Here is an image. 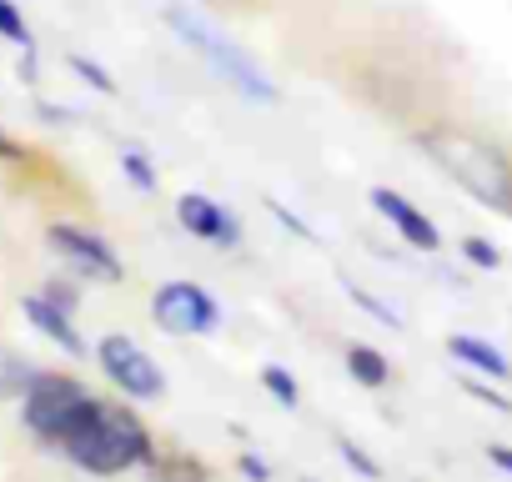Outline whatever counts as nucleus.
<instances>
[{
    "label": "nucleus",
    "instance_id": "1",
    "mask_svg": "<svg viewBox=\"0 0 512 482\" xmlns=\"http://www.w3.org/2000/svg\"><path fill=\"white\" fill-rule=\"evenodd\" d=\"M412 141L457 191H467L487 211L512 216V156L497 141H487L477 131H462V126H447V121L417 126Z\"/></svg>",
    "mask_w": 512,
    "mask_h": 482
},
{
    "label": "nucleus",
    "instance_id": "2",
    "mask_svg": "<svg viewBox=\"0 0 512 482\" xmlns=\"http://www.w3.org/2000/svg\"><path fill=\"white\" fill-rule=\"evenodd\" d=\"M61 452L81 467V472H96V477H116V472H131V467H146L151 452H156V437L151 427L121 407V402H91L86 417L66 432Z\"/></svg>",
    "mask_w": 512,
    "mask_h": 482
},
{
    "label": "nucleus",
    "instance_id": "3",
    "mask_svg": "<svg viewBox=\"0 0 512 482\" xmlns=\"http://www.w3.org/2000/svg\"><path fill=\"white\" fill-rule=\"evenodd\" d=\"M166 26H171V31H176V36H181V41L236 91V96H246V101H256V106H272V101L282 96L277 81L262 71V61H256L251 51H241V46H236L226 31H216L211 21H201L196 11L171 6V11H166Z\"/></svg>",
    "mask_w": 512,
    "mask_h": 482
},
{
    "label": "nucleus",
    "instance_id": "4",
    "mask_svg": "<svg viewBox=\"0 0 512 482\" xmlns=\"http://www.w3.org/2000/svg\"><path fill=\"white\" fill-rule=\"evenodd\" d=\"M91 402H96V392H86L76 377H66V372H36V382L21 397V417H26V427L46 447H61L66 432L86 417Z\"/></svg>",
    "mask_w": 512,
    "mask_h": 482
},
{
    "label": "nucleus",
    "instance_id": "5",
    "mask_svg": "<svg viewBox=\"0 0 512 482\" xmlns=\"http://www.w3.org/2000/svg\"><path fill=\"white\" fill-rule=\"evenodd\" d=\"M96 362H101L106 382H111L121 397H131V402H156V397L166 392L161 362H156L136 337H126V332L101 337V342H96Z\"/></svg>",
    "mask_w": 512,
    "mask_h": 482
},
{
    "label": "nucleus",
    "instance_id": "6",
    "mask_svg": "<svg viewBox=\"0 0 512 482\" xmlns=\"http://www.w3.org/2000/svg\"><path fill=\"white\" fill-rule=\"evenodd\" d=\"M151 322L166 337H211L221 327V307L196 282H161L151 292Z\"/></svg>",
    "mask_w": 512,
    "mask_h": 482
},
{
    "label": "nucleus",
    "instance_id": "7",
    "mask_svg": "<svg viewBox=\"0 0 512 482\" xmlns=\"http://www.w3.org/2000/svg\"><path fill=\"white\" fill-rule=\"evenodd\" d=\"M46 241H51V252H56L76 277H86V282H106V287H116V282L126 277L116 247H111L101 231H86V226H76V221H56V226L46 231Z\"/></svg>",
    "mask_w": 512,
    "mask_h": 482
},
{
    "label": "nucleus",
    "instance_id": "8",
    "mask_svg": "<svg viewBox=\"0 0 512 482\" xmlns=\"http://www.w3.org/2000/svg\"><path fill=\"white\" fill-rule=\"evenodd\" d=\"M367 201H372V211L397 231V241H407L412 252H422V257H437V252H442V226H437L417 201H407L397 186H372Z\"/></svg>",
    "mask_w": 512,
    "mask_h": 482
},
{
    "label": "nucleus",
    "instance_id": "9",
    "mask_svg": "<svg viewBox=\"0 0 512 482\" xmlns=\"http://www.w3.org/2000/svg\"><path fill=\"white\" fill-rule=\"evenodd\" d=\"M176 221H181L186 236L206 241V247H216V252H236V247H241V221H236V211H226V206H221L216 196H206V191L176 196Z\"/></svg>",
    "mask_w": 512,
    "mask_h": 482
},
{
    "label": "nucleus",
    "instance_id": "10",
    "mask_svg": "<svg viewBox=\"0 0 512 482\" xmlns=\"http://www.w3.org/2000/svg\"><path fill=\"white\" fill-rule=\"evenodd\" d=\"M21 312H26V322H31L46 342H56L66 357H86V337H81V327L71 322L76 312H66V307H56V302H46V297H26Z\"/></svg>",
    "mask_w": 512,
    "mask_h": 482
},
{
    "label": "nucleus",
    "instance_id": "11",
    "mask_svg": "<svg viewBox=\"0 0 512 482\" xmlns=\"http://www.w3.org/2000/svg\"><path fill=\"white\" fill-rule=\"evenodd\" d=\"M447 357L457 362V367H467V372H477V377H487V382H512V362L502 357V347H492L487 337H472V332H452L447 337Z\"/></svg>",
    "mask_w": 512,
    "mask_h": 482
},
{
    "label": "nucleus",
    "instance_id": "12",
    "mask_svg": "<svg viewBox=\"0 0 512 482\" xmlns=\"http://www.w3.org/2000/svg\"><path fill=\"white\" fill-rule=\"evenodd\" d=\"M146 477L151 482H211V467L181 447H156L146 462Z\"/></svg>",
    "mask_w": 512,
    "mask_h": 482
},
{
    "label": "nucleus",
    "instance_id": "13",
    "mask_svg": "<svg viewBox=\"0 0 512 482\" xmlns=\"http://www.w3.org/2000/svg\"><path fill=\"white\" fill-rule=\"evenodd\" d=\"M347 377H352L357 387H367V392H382V387L392 382V362H387L382 347L352 342V347H347Z\"/></svg>",
    "mask_w": 512,
    "mask_h": 482
},
{
    "label": "nucleus",
    "instance_id": "14",
    "mask_svg": "<svg viewBox=\"0 0 512 482\" xmlns=\"http://www.w3.org/2000/svg\"><path fill=\"white\" fill-rule=\"evenodd\" d=\"M342 292H347V302L357 307V312H367L377 327H387V332H402L407 322H402V312L392 307V302H382L377 292H367V287H357V282H342Z\"/></svg>",
    "mask_w": 512,
    "mask_h": 482
},
{
    "label": "nucleus",
    "instance_id": "15",
    "mask_svg": "<svg viewBox=\"0 0 512 482\" xmlns=\"http://www.w3.org/2000/svg\"><path fill=\"white\" fill-rule=\"evenodd\" d=\"M36 382V367L11 352V347H0V402H11V397H26V387Z\"/></svg>",
    "mask_w": 512,
    "mask_h": 482
},
{
    "label": "nucleus",
    "instance_id": "16",
    "mask_svg": "<svg viewBox=\"0 0 512 482\" xmlns=\"http://www.w3.org/2000/svg\"><path fill=\"white\" fill-rule=\"evenodd\" d=\"M457 252H462V262L467 267H477V272H502V247H497V241L492 236H462L457 241Z\"/></svg>",
    "mask_w": 512,
    "mask_h": 482
},
{
    "label": "nucleus",
    "instance_id": "17",
    "mask_svg": "<svg viewBox=\"0 0 512 482\" xmlns=\"http://www.w3.org/2000/svg\"><path fill=\"white\" fill-rule=\"evenodd\" d=\"M121 176H126L136 191H156V186H161L156 161H151L146 151H136V146H126V151H121Z\"/></svg>",
    "mask_w": 512,
    "mask_h": 482
},
{
    "label": "nucleus",
    "instance_id": "18",
    "mask_svg": "<svg viewBox=\"0 0 512 482\" xmlns=\"http://www.w3.org/2000/svg\"><path fill=\"white\" fill-rule=\"evenodd\" d=\"M262 387L292 412V407H302V387H297V377L282 367V362H262Z\"/></svg>",
    "mask_w": 512,
    "mask_h": 482
},
{
    "label": "nucleus",
    "instance_id": "19",
    "mask_svg": "<svg viewBox=\"0 0 512 482\" xmlns=\"http://www.w3.org/2000/svg\"><path fill=\"white\" fill-rule=\"evenodd\" d=\"M457 387H462L467 397H477L482 407H492V412H502V417H512V402H507V397L497 392L502 382H487V377H477V372H467V367H462V372H457Z\"/></svg>",
    "mask_w": 512,
    "mask_h": 482
},
{
    "label": "nucleus",
    "instance_id": "20",
    "mask_svg": "<svg viewBox=\"0 0 512 482\" xmlns=\"http://www.w3.org/2000/svg\"><path fill=\"white\" fill-rule=\"evenodd\" d=\"M66 66H71V71H76V76H81V81H86L91 91H101V96H116V76H111V71H106L101 61H91V56L71 51V56H66Z\"/></svg>",
    "mask_w": 512,
    "mask_h": 482
},
{
    "label": "nucleus",
    "instance_id": "21",
    "mask_svg": "<svg viewBox=\"0 0 512 482\" xmlns=\"http://www.w3.org/2000/svg\"><path fill=\"white\" fill-rule=\"evenodd\" d=\"M337 457L357 472V477H367V482H382V462L362 447V442H352V437H337Z\"/></svg>",
    "mask_w": 512,
    "mask_h": 482
},
{
    "label": "nucleus",
    "instance_id": "22",
    "mask_svg": "<svg viewBox=\"0 0 512 482\" xmlns=\"http://www.w3.org/2000/svg\"><path fill=\"white\" fill-rule=\"evenodd\" d=\"M0 36H6L11 46H21V51H31V46H36V41H31L26 16L16 11V0H0Z\"/></svg>",
    "mask_w": 512,
    "mask_h": 482
},
{
    "label": "nucleus",
    "instance_id": "23",
    "mask_svg": "<svg viewBox=\"0 0 512 482\" xmlns=\"http://www.w3.org/2000/svg\"><path fill=\"white\" fill-rule=\"evenodd\" d=\"M267 211H272V216H277V221H282L287 231H297L302 241H322V236H317V231H312V226H307V221H302V216H297V211L287 206V201H277V196H267Z\"/></svg>",
    "mask_w": 512,
    "mask_h": 482
},
{
    "label": "nucleus",
    "instance_id": "24",
    "mask_svg": "<svg viewBox=\"0 0 512 482\" xmlns=\"http://www.w3.org/2000/svg\"><path fill=\"white\" fill-rule=\"evenodd\" d=\"M41 297H46V302H56V307H66V312H76V307H81V287H71L66 277H51Z\"/></svg>",
    "mask_w": 512,
    "mask_h": 482
},
{
    "label": "nucleus",
    "instance_id": "25",
    "mask_svg": "<svg viewBox=\"0 0 512 482\" xmlns=\"http://www.w3.org/2000/svg\"><path fill=\"white\" fill-rule=\"evenodd\" d=\"M236 472H241L246 482H272V467L256 457V452H236Z\"/></svg>",
    "mask_w": 512,
    "mask_h": 482
},
{
    "label": "nucleus",
    "instance_id": "26",
    "mask_svg": "<svg viewBox=\"0 0 512 482\" xmlns=\"http://www.w3.org/2000/svg\"><path fill=\"white\" fill-rule=\"evenodd\" d=\"M487 462H492L502 477H512V442H487Z\"/></svg>",
    "mask_w": 512,
    "mask_h": 482
},
{
    "label": "nucleus",
    "instance_id": "27",
    "mask_svg": "<svg viewBox=\"0 0 512 482\" xmlns=\"http://www.w3.org/2000/svg\"><path fill=\"white\" fill-rule=\"evenodd\" d=\"M36 111H41L51 126H76V121H81L76 111H66V106H51V101H36Z\"/></svg>",
    "mask_w": 512,
    "mask_h": 482
},
{
    "label": "nucleus",
    "instance_id": "28",
    "mask_svg": "<svg viewBox=\"0 0 512 482\" xmlns=\"http://www.w3.org/2000/svg\"><path fill=\"white\" fill-rule=\"evenodd\" d=\"M21 156H26V146H21V141H11L6 131H0V161H21Z\"/></svg>",
    "mask_w": 512,
    "mask_h": 482
},
{
    "label": "nucleus",
    "instance_id": "29",
    "mask_svg": "<svg viewBox=\"0 0 512 482\" xmlns=\"http://www.w3.org/2000/svg\"><path fill=\"white\" fill-rule=\"evenodd\" d=\"M297 482H317V477H297Z\"/></svg>",
    "mask_w": 512,
    "mask_h": 482
},
{
    "label": "nucleus",
    "instance_id": "30",
    "mask_svg": "<svg viewBox=\"0 0 512 482\" xmlns=\"http://www.w3.org/2000/svg\"><path fill=\"white\" fill-rule=\"evenodd\" d=\"M417 482H422V477H417Z\"/></svg>",
    "mask_w": 512,
    "mask_h": 482
}]
</instances>
